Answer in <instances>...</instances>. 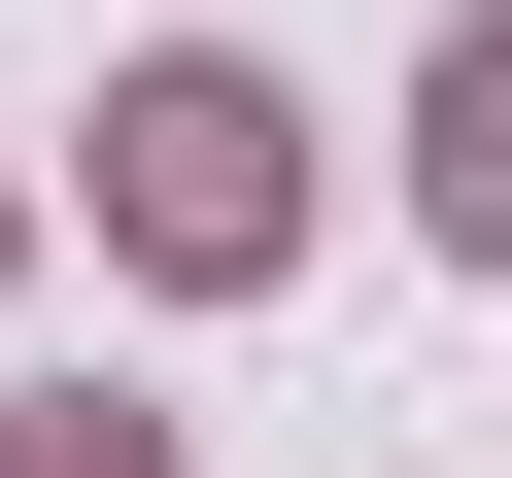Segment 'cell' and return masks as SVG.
Returning a JSON list of instances; mask_svg holds the SVG:
<instances>
[{
  "label": "cell",
  "mask_w": 512,
  "mask_h": 478,
  "mask_svg": "<svg viewBox=\"0 0 512 478\" xmlns=\"http://www.w3.org/2000/svg\"><path fill=\"white\" fill-rule=\"evenodd\" d=\"M0 478H171V444H137V410H35V444H0Z\"/></svg>",
  "instance_id": "3957f363"
},
{
  "label": "cell",
  "mask_w": 512,
  "mask_h": 478,
  "mask_svg": "<svg viewBox=\"0 0 512 478\" xmlns=\"http://www.w3.org/2000/svg\"><path fill=\"white\" fill-rule=\"evenodd\" d=\"M410 171H444V239H512V69H444V137H410Z\"/></svg>",
  "instance_id": "7a4b0ae2"
},
{
  "label": "cell",
  "mask_w": 512,
  "mask_h": 478,
  "mask_svg": "<svg viewBox=\"0 0 512 478\" xmlns=\"http://www.w3.org/2000/svg\"><path fill=\"white\" fill-rule=\"evenodd\" d=\"M103 137H137V239H171V274H239V239H274V103H239V69H137Z\"/></svg>",
  "instance_id": "6da1fadb"
}]
</instances>
